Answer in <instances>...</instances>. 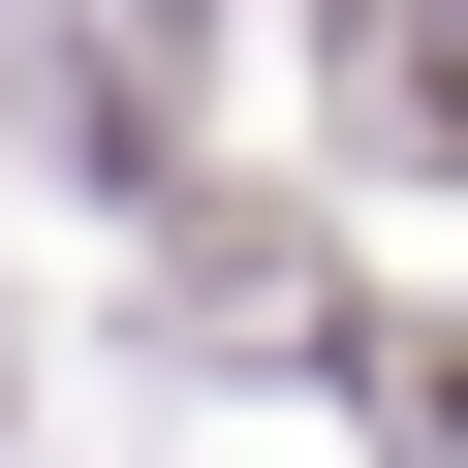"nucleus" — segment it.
<instances>
[{
  "instance_id": "obj_1",
  "label": "nucleus",
  "mask_w": 468,
  "mask_h": 468,
  "mask_svg": "<svg viewBox=\"0 0 468 468\" xmlns=\"http://www.w3.org/2000/svg\"><path fill=\"white\" fill-rule=\"evenodd\" d=\"M344 125L375 156H468V0H344Z\"/></svg>"
}]
</instances>
